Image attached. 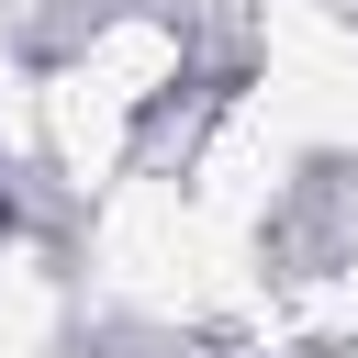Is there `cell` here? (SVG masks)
Segmentation results:
<instances>
[{
  "instance_id": "obj_1",
  "label": "cell",
  "mask_w": 358,
  "mask_h": 358,
  "mask_svg": "<svg viewBox=\"0 0 358 358\" xmlns=\"http://www.w3.org/2000/svg\"><path fill=\"white\" fill-rule=\"evenodd\" d=\"M0 235H11V201H0Z\"/></svg>"
}]
</instances>
